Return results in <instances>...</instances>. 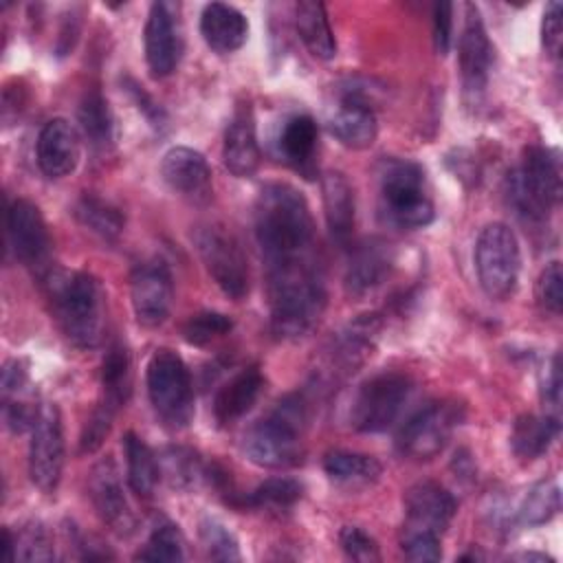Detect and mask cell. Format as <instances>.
Segmentation results:
<instances>
[{
	"instance_id": "1",
	"label": "cell",
	"mask_w": 563,
	"mask_h": 563,
	"mask_svg": "<svg viewBox=\"0 0 563 563\" xmlns=\"http://www.w3.org/2000/svg\"><path fill=\"white\" fill-rule=\"evenodd\" d=\"M255 238L266 266L314 260V220L299 189L268 183L255 200Z\"/></svg>"
},
{
	"instance_id": "2",
	"label": "cell",
	"mask_w": 563,
	"mask_h": 563,
	"mask_svg": "<svg viewBox=\"0 0 563 563\" xmlns=\"http://www.w3.org/2000/svg\"><path fill=\"white\" fill-rule=\"evenodd\" d=\"M271 332L277 339H301L321 319L328 292L314 260L266 268Z\"/></svg>"
},
{
	"instance_id": "3",
	"label": "cell",
	"mask_w": 563,
	"mask_h": 563,
	"mask_svg": "<svg viewBox=\"0 0 563 563\" xmlns=\"http://www.w3.org/2000/svg\"><path fill=\"white\" fill-rule=\"evenodd\" d=\"M48 299L64 336L81 350L97 347L103 334V288L86 271H57L46 277Z\"/></svg>"
},
{
	"instance_id": "4",
	"label": "cell",
	"mask_w": 563,
	"mask_h": 563,
	"mask_svg": "<svg viewBox=\"0 0 563 563\" xmlns=\"http://www.w3.org/2000/svg\"><path fill=\"white\" fill-rule=\"evenodd\" d=\"M308 402L299 394L282 398L268 416L251 424L242 438L244 455L262 468H290L303 460Z\"/></svg>"
},
{
	"instance_id": "5",
	"label": "cell",
	"mask_w": 563,
	"mask_h": 563,
	"mask_svg": "<svg viewBox=\"0 0 563 563\" xmlns=\"http://www.w3.org/2000/svg\"><path fill=\"white\" fill-rule=\"evenodd\" d=\"M561 178L559 150L530 145L521 165L506 176V200L526 224H543L561 200Z\"/></svg>"
},
{
	"instance_id": "6",
	"label": "cell",
	"mask_w": 563,
	"mask_h": 563,
	"mask_svg": "<svg viewBox=\"0 0 563 563\" xmlns=\"http://www.w3.org/2000/svg\"><path fill=\"white\" fill-rule=\"evenodd\" d=\"M380 209L400 229H422L433 222L435 209L427 189L424 169L409 158H385L378 165Z\"/></svg>"
},
{
	"instance_id": "7",
	"label": "cell",
	"mask_w": 563,
	"mask_h": 563,
	"mask_svg": "<svg viewBox=\"0 0 563 563\" xmlns=\"http://www.w3.org/2000/svg\"><path fill=\"white\" fill-rule=\"evenodd\" d=\"M147 396L156 418L167 429H185L194 420V383L185 361L169 347H158L147 363Z\"/></svg>"
},
{
	"instance_id": "8",
	"label": "cell",
	"mask_w": 563,
	"mask_h": 563,
	"mask_svg": "<svg viewBox=\"0 0 563 563\" xmlns=\"http://www.w3.org/2000/svg\"><path fill=\"white\" fill-rule=\"evenodd\" d=\"M475 271L482 290L495 299H508L519 282L521 251L515 231L504 222L486 224L475 242Z\"/></svg>"
},
{
	"instance_id": "9",
	"label": "cell",
	"mask_w": 563,
	"mask_h": 563,
	"mask_svg": "<svg viewBox=\"0 0 563 563\" xmlns=\"http://www.w3.org/2000/svg\"><path fill=\"white\" fill-rule=\"evenodd\" d=\"M194 244L207 273L213 277L220 290L231 299H242L249 292L251 275L238 238L227 227L207 222L194 231Z\"/></svg>"
},
{
	"instance_id": "10",
	"label": "cell",
	"mask_w": 563,
	"mask_h": 563,
	"mask_svg": "<svg viewBox=\"0 0 563 563\" xmlns=\"http://www.w3.org/2000/svg\"><path fill=\"white\" fill-rule=\"evenodd\" d=\"M411 394V380L398 372H383L367 378L350 407V424L361 433H380L400 416Z\"/></svg>"
},
{
	"instance_id": "11",
	"label": "cell",
	"mask_w": 563,
	"mask_h": 563,
	"mask_svg": "<svg viewBox=\"0 0 563 563\" xmlns=\"http://www.w3.org/2000/svg\"><path fill=\"white\" fill-rule=\"evenodd\" d=\"M462 407L451 400H433L405 420L396 446L405 457L431 460L444 451L462 420Z\"/></svg>"
},
{
	"instance_id": "12",
	"label": "cell",
	"mask_w": 563,
	"mask_h": 563,
	"mask_svg": "<svg viewBox=\"0 0 563 563\" xmlns=\"http://www.w3.org/2000/svg\"><path fill=\"white\" fill-rule=\"evenodd\" d=\"M64 468V429L57 405L46 402L31 429L29 477L42 493H55Z\"/></svg>"
},
{
	"instance_id": "13",
	"label": "cell",
	"mask_w": 563,
	"mask_h": 563,
	"mask_svg": "<svg viewBox=\"0 0 563 563\" xmlns=\"http://www.w3.org/2000/svg\"><path fill=\"white\" fill-rule=\"evenodd\" d=\"M495 64V46L486 33L482 13L475 4H464V26L457 42V66L464 95L479 99L488 86Z\"/></svg>"
},
{
	"instance_id": "14",
	"label": "cell",
	"mask_w": 563,
	"mask_h": 563,
	"mask_svg": "<svg viewBox=\"0 0 563 563\" xmlns=\"http://www.w3.org/2000/svg\"><path fill=\"white\" fill-rule=\"evenodd\" d=\"M130 297L134 317L141 325L156 328L165 323L174 301L169 266L158 257L139 262L130 275Z\"/></svg>"
},
{
	"instance_id": "15",
	"label": "cell",
	"mask_w": 563,
	"mask_h": 563,
	"mask_svg": "<svg viewBox=\"0 0 563 563\" xmlns=\"http://www.w3.org/2000/svg\"><path fill=\"white\" fill-rule=\"evenodd\" d=\"M178 4L174 2H152L145 22V62L152 77H169L183 55V29L178 18Z\"/></svg>"
},
{
	"instance_id": "16",
	"label": "cell",
	"mask_w": 563,
	"mask_h": 563,
	"mask_svg": "<svg viewBox=\"0 0 563 563\" xmlns=\"http://www.w3.org/2000/svg\"><path fill=\"white\" fill-rule=\"evenodd\" d=\"M9 246L24 266L44 268L51 260L53 240L42 211L26 198H15L7 209Z\"/></svg>"
},
{
	"instance_id": "17",
	"label": "cell",
	"mask_w": 563,
	"mask_h": 563,
	"mask_svg": "<svg viewBox=\"0 0 563 563\" xmlns=\"http://www.w3.org/2000/svg\"><path fill=\"white\" fill-rule=\"evenodd\" d=\"M457 512V501L442 484L424 479L405 493L402 532H429L442 537Z\"/></svg>"
},
{
	"instance_id": "18",
	"label": "cell",
	"mask_w": 563,
	"mask_h": 563,
	"mask_svg": "<svg viewBox=\"0 0 563 563\" xmlns=\"http://www.w3.org/2000/svg\"><path fill=\"white\" fill-rule=\"evenodd\" d=\"M328 130L350 150H367L374 145L378 136V121L363 86L352 81L343 90L339 106L328 119Z\"/></svg>"
},
{
	"instance_id": "19",
	"label": "cell",
	"mask_w": 563,
	"mask_h": 563,
	"mask_svg": "<svg viewBox=\"0 0 563 563\" xmlns=\"http://www.w3.org/2000/svg\"><path fill=\"white\" fill-rule=\"evenodd\" d=\"M88 495L99 519L119 537H130L136 530V517L123 493L119 471L110 457L97 462L88 477Z\"/></svg>"
},
{
	"instance_id": "20",
	"label": "cell",
	"mask_w": 563,
	"mask_h": 563,
	"mask_svg": "<svg viewBox=\"0 0 563 563\" xmlns=\"http://www.w3.org/2000/svg\"><path fill=\"white\" fill-rule=\"evenodd\" d=\"M161 176L165 185L180 198L194 205H207L213 196V176L207 158L185 145L165 152L161 161Z\"/></svg>"
},
{
	"instance_id": "21",
	"label": "cell",
	"mask_w": 563,
	"mask_h": 563,
	"mask_svg": "<svg viewBox=\"0 0 563 563\" xmlns=\"http://www.w3.org/2000/svg\"><path fill=\"white\" fill-rule=\"evenodd\" d=\"M37 167L46 178H64L79 163L77 130L66 119H51L37 134Z\"/></svg>"
},
{
	"instance_id": "22",
	"label": "cell",
	"mask_w": 563,
	"mask_h": 563,
	"mask_svg": "<svg viewBox=\"0 0 563 563\" xmlns=\"http://www.w3.org/2000/svg\"><path fill=\"white\" fill-rule=\"evenodd\" d=\"M222 161H224V167L238 178L253 176L260 167L262 152H260L257 132H255V119H253V110L244 103L233 112L227 125L224 143H222Z\"/></svg>"
},
{
	"instance_id": "23",
	"label": "cell",
	"mask_w": 563,
	"mask_h": 563,
	"mask_svg": "<svg viewBox=\"0 0 563 563\" xmlns=\"http://www.w3.org/2000/svg\"><path fill=\"white\" fill-rule=\"evenodd\" d=\"M391 268V249L383 240H365L350 251V264L345 271V290L352 297L372 292Z\"/></svg>"
},
{
	"instance_id": "24",
	"label": "cell",
	"mask_w": 563,
	"mask_h": 563,
	"mask_svg": "<svg viewBox=\"0 0 563 563\" xmlns=\"http://www.w3.org/2000/svg\"><path fill=\"white\" fill-rule=\"evenodd\" d=\"M319 128L310 114H292L284 119L277 136H275V152L279 161L290 165L292 169L310 176L314 167Z\"/></svg>"
},
{
	"instance_id": "25",
	"label": "cell",
	"mask_w": 563,
	"mask_h": 563,
	"mask_svg": "<svg viewBox=\"0 0 563 563\" xmlns=\"http://www.w3.org/2000/svg\"><path fill=\"white\" fill-rule=\"evenodd\" d=\"M264 389V376L257 365H249L233 374L213 398V418L220 427L238 422L251 411Z\"/></svg>"
},
{
	"instance_id": "26",
	"label": "cell",
	"mask_w": 563,
	"mask_h": 563,
	"mask_svg": "<svg viewBox=\"0 0 563 563\" xmlns=\"http://www.w3.org/2000/svg\"><path fill=\"white\" fill-rule=\"evenodd\" d=\"M200 33L211 51L227 55L244 46L249 37V20L231 4L209 2L200 13Z\"/></svg>"
},
{
	"instance_id": "27",
	"label": "cell",
	"mask_w": 563,
	"mask_h": 563,
	"mask_svg": "<svg viewBox=\"0 0 563 563\" xmlns=\"http://www.w3.org/2000/svg\"><path fill=\"white\" fill-rule=\"evenodd\" d=\"M323 213L332 240L339 246H350L354 231V189L341 172H325L321 178Z\"/></svg>"
},
{
	"instance_id": "28",
	"label": "cell",
	"mask_w": 563,
	"mask_h": 563,
	"mask_svg": "<svg viewBox=\"0 0 563 563\" xmlns=\"http://www.w3.org/2000/svg\"><path fill=\"white\" fill-rule=\"evenodd\" d=\"M132 391V361L130 352L121 341H114L101 361V409L117 416V411L128 402Z\"/></svg>"
},
{
	"instance_id": "29",
	"label": "cell",
	"mask_w": 563,
	"mask_h": 563,
	"mask_svg": "<svg viewBox=\"0 0 563 563\" xmlns=\"http://www.w3.org/2000/svg\"><path fill=\"white\" fill-rule=\"evenodd\" d=\"M559 431H561V422L556 416L523 413L512 424L510 449L521 462L539 460L552 446Z\"/></svg>"
},
{
	"instance_id": "30",
	"label": "cell",
	"mask_w": 563,
	"mask_h": 563,
	"mask_svg": "<svg viewBox=\"0 0 563 563\" xmlns=\"http://www.w3.org/2000/svg\"><path fill=\"white\" fill-rule=\"evenodd\" d=\"M295 31L308 53L317 59H332L336 55V40L325 13V7L314 0H301L295 4Z\"/></svg>"
},
{
	"instance_id": "31",
	"label": "cell",
	"mask_w": 563,
	"mask_h": 563,
	"mask_svg": "<svg viewBox=\"0 0 563 563\" xmlns=\"http://www.w3.org/2000/svg\"><path fill=\"white\" fill-rule=\"evenodd\" d=\"M323 471L332 482H336L341 486L363 488V486H372L374 482H378L383 466L374 455L336 449V451L325 453Z\"/></svg>"
},
{
	"instance_id": "32",
	"label": "cell",
	"mask_w": 563,
	"mask_h": 563,
	"mask_svg": "<svg viewBox=\"0 0 563 563\" xmlns=\"http://www.w3.org/2000/svg\"><path fill=\"white\" fill-rule=\"evenodd\" d=\"M73 216L81 227H86L90 233L106 242H114L125 227L123 213L112 202L88 191L75 200Z\"/></svg>"
},
{
	"instance_id": "33",
	"label": "cell",
	"mask_w": 563,
	"mask_h": 563,
	"mask_svg": "<svg viewBox=\"0 0 563 563\" xmlns=\"http://www.w3.org/2000/svg\"><path fill=\"white\" fill-rule=\"evenodd\" d=\"M123 453L128 464V484L139 497H150L161 479L158 457L134 431L123 435Z\"/></svg>"
},
{
	"instance_id": "34",
	"label": "cell",
	"mask_w": 563,
	"mask_h": 563,
	"mask_svg": "<svg viewBox=\"0 0 563 563\" xmlns=\"http://www.w3.org/2000/svg\"><path fill=\"white\" fill-rule=\"evenodd\" d=\"M77 119H79L84 136L88 139V143L92 147L106 150V147L112 145V141H114V121H112V112L108 108V101H106V97L101 95L99 88L86 90V95L79 101Z\"/></svg>"
},
{
	"instance_id": "35",
	"label": "cell",
	"mask_w": 563,
	"mask_h": 563,
	"mask_svg": "<svg viewBox=\"0 0 563 563\" xmlns=\"http://www.w3.org/2000/svg\"><path fill=\"white\" fill-rule=\"evenodd\" d=\"M158 468H161V477L172 488H178V490L194 488L207 473L198 453L180 444H169L161 451Z\"/></svg>"
},
{
	"instance_id": "36",
	"label": "cell",
	"mask_w": 563,
	"mask_h": 563,
	"mask_svg": "<svg viewBox=\"0 0 563 563\" xmlns=\"http://www.w3.org/2000/svg\"><path fill=\"white\" fill-rule=\"evenodd\" d=\"M561 510V488L554 479H541L537 482L526 497L521 499L517 508V519L523 526H543L550 519H554Z\"/></svg>"
},
{
	"instance_id": "37",
	"label": "cell",
	"mask_w": 563,
	"mask_h": 563,
	"mask_svg": "<svg viewBox=\"0 0 563 563\" xmlns=\"http://www.w3.org/2000/svg\"><path fill=\"white\" fill-rule=\"evenodd\" d=\"M134 559H141V561H183L185 559V539H183V532L178 530V526L169 519H161L152 532H150V539L147 543L143 545V550H139L134 554Z\"/></svg>"
},
{
	"instance_id": "38",
	"label": "cell",
	"mask_w": 563,
	"mask_h": 563,
	"mask_svg": "<svg viewBox=\"0 0 563 563\" xmlns=\"http://www.w3.org/2000/svg\"><path fill=\"white\" fill-rule=\"evenodd\" d=\"M303 495V486L290 477H268L244 495V506L251 508H290Z\"/></svg>"
},
{
	"instance_id": "39",
	"label": "cell",
	"mask_w": 563,
	"mask_h": 563,
	"mask_svg": "<svg viewBox=\"0 0 563 563\" xmlns=\"http://www.w3.org/2000/svg\"><path fill=\"white\" fill-rule=\"evenodd\" d=\"M233 328V319L216 312V310H202L198 314H191L183 325V339L189 345H209L211 341L229 334Z\"/></svg>"
},
{
	"instance_id": "40",
	"label": "cell",
	"mask_w": 563,
	"mask_h": 563,
	"mask_svg": "<svg viewBox=\"0 0 563 563\" xmlns=\"http://www.w3.org/2000/svg\"><path fill=\"white\" fill-rule=\"evenodd\" d=\"M200 541L209 554V559L213 561H240V545L238 539L233 537V532L218 519L213 517H205L200 521Z\"/></svg>"
},
{
	"instance_id": "41",
	"label": "cell",
	"mask_w": 563,
	"mask_h": 563,
	"mask_svg": "<svg viewBox=\"0 0 563 563\" xmlns=\"http://www.w3.org/2000/svg\"><path fill=\"white\" fill-rule=\"evenodd\" d=\"M13 537H15V559L51 561L55 556L48 532L40 523H29Z\"/></svg>"
},
{
	"instance_id": "42",
	"label": "cell",
	"mask_w": 563,
	"mask_h": 563,
	"mask_svg": "<svg viewBox=\"0 0 563 563\" xmlns=\"http://www.w3.org/2000/svg\"><path fill=\"white\" fill-rule=\"evenodd\" d=\"M537 301L543 310L552 312V314H561L563 310V271H561V262H550L539 279H537V288H534Z\"/></svg>"
},
{
	"instance_id": "43",
	"label": "cell",
	"mask_w": 563,
	"mask_h": 563,
	"mask_svg": "<svg viewBox=\"0 0 563 563\" xmlns=\"http://www.w3.org/2000/svg\"><path fill=\"white\" fill-rule=\"evenodd\" d=\"M339 543H341L343 552L352 561L369 563V561H378L380 559L378 543L365 530H361L356 526H343L341 532H339Z\"/></svg>"
},
{
	"instance_id": "44",
	"label": "cell",
	"mask_w": 563,
	"mask_h": 563,
	"mask_svg": "<svg viewBox=\"0 0 563 563\" xmlns=\"http://www.w3.org/2000/svg\"><path fill=\"white\" fill-rule=\"evenodd\" d=\"M440 539L442 537L429 532H402V552L411 561H440Z\"/></svg>"
},
{
	"instance_id": "45",
	"label": "cell",
	"mask_w": 563,
	"mask_h": 563,
	"mask_svg": "<svg viewBox=\"0 0 563 563\" xmlns=\"http://www.w3.org/2000/svg\"><path fill=\"white\" fill-rule=\"evenodd\" d=\"M563 7L561 2H550L543 11V20H541V42L545 53L556 59L561 53V44H563Z\"/></svg>"
},
{
	"instance_id": "46",
	"label": "cell",
	"mask_w": 563,
	"mask_h": 563,
	"mask_svg": "<svg viewBox=\"0 0 563 563\" xmlns=\"http://www.w3.org/2000/svg\"><path fill=\"white\" fill-rule=\"evenodd\" d=\"M123 86H125V90L130 92V97L134 99L136 108L145 114V119L150 121V125H152L154 130L163 132V130L167 128V112L161 108V103H156V101L143 90V86H139V84L132 81V79H125Z\"/></svg>"
},
{
	"instance_id": "47",
	"label": "cell",
	"mask_w": 563,
	"mask_h": 563,
	"mask_svg": "<svg viewBox=\"0 0 563 563\" xmlns=\"http://www.w3.org/2000/svg\"><path fill=\"white\" fill-rule=\"evenodd\" d=\"M453 35V4L438 2L433 7V46L438 55H446Z\"/></svg>"
},
{
	"instance_id": "48",
	"label": "cell",
	"mask_w": 563,
	"mask_h": 563,
	"mask_svg": "<svg viewBox=\"0 0 563 563\" xmlns=\"http://www.w3.org/2000/svg\"><path fill=\"white\" fill-rule=\"evenodd\" d=\"M541 398L550 407L561 405V361L559 354H552L550 363L545 365V372L541 374Z\"/></svg>"
},
{
	"instance_id": "49",
	"label": "cell",
	"mask_w": 563,
	"mask_h": 563,
	"mask_svg": "<svg viewBox=\"0 0 563 563\" xmlns=\"http://www.w3.org/2000/svg\"><path fill=\"white\" fill-rule=\"evenodd\" d=\"M512 559H517V561H552L550 556L537 554V552H519V554H515Z\"/></svg>"
}]
</instances>
